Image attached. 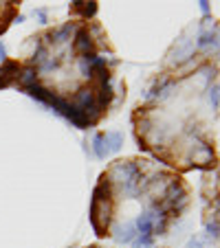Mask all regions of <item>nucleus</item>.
<instances>
[{
	"mask_svg": "<svg viewBox=\"0 0 220 248\" xmlns=\"http://www.w3.org/2000/svg\"><path fill=\"white\" fill-rule=\"evenodd\" d=\"M194 202L189 180L145 154L123 156L97 176L88 204L95 237L126 248H154Z\"/></svg>",
	"mask_w": 220,
	"mask_h": 248,
	"instance_id": "obj_3",
	"label": "nucleus"
},
{
	"mask_svg": "<svg viewBox=\"0 0 220 248\" xmlns=\"http://www.w3.org/2000/svg\"><path fill=\"white\" fill-rule=\"evenodd\" d=\"M20 0H0V35H5L14 20L20 16Z\"/></svg>",
	"mask_w": 220,
	"mask_h": 248,
	"instance_id": "obj_4",
	"label": "nucleus"
},
{
	"mask_svg": "<svg viewBox=\"0 0 220 248\" xmlns=\"http://www.w3.org/2000/svg\"><path fill=\"white\" fill-rule=\"evenodd\" d=\"M84 248H110V246H103V244H88V246Z\"/></svg>",
	"mask_w": 220,
	"mask_h": 248,
	"instance_id": "obj_5",
	"label": "nucleus"
},
{
	"mask_svg": "<svg viewBox=\"0 0 220 248\" xmlns=\"http://www.w3.org/2000/svg\"><path fill=\"white\" fill-rule=\"evenodd\" d=\"M119 68L99 5L70 2L68 18L35 31L18 55L0 62V90H18L77 130H93L128 97Z\"/></svg>",
	"mask_w": 220,
	"mask_h": 248,
	"instance_id": "obj_1",
	"label": "nucleus"
},
{
	"mask_svg": "<svg viewBox=\"0 0 220 248\" xmlns=\"http://www.w3.org/2000/svg\"><path fill=\"white\" fill-rule=\"evenodd\" d=\"M218 27L196 46L165 55L130 112L132 134L145 156L185 176L218 169Z\"/></svg>",
	"mask_w": 220,
	"mask_h": 248,
	"instance_id": "obj_2",
	"label": "nucleus"
}]
</instances>
